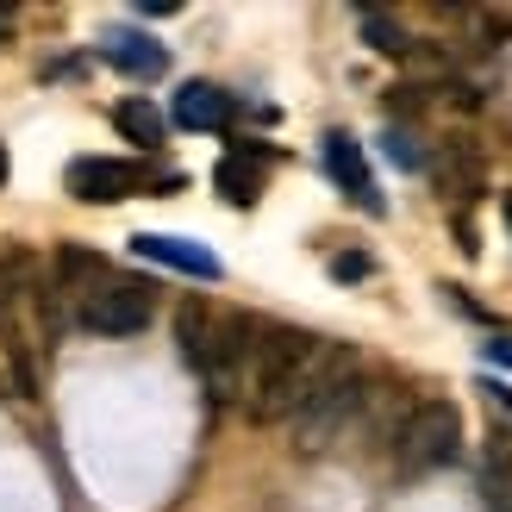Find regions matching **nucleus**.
I'll return each mask as SVG.
<instances>
[{
	"instance_id": "obj_4",
	"label": "nucleus",
	"mask_w": 512,
	"mask_h": 512,
	"mask_svg": "<svg viewBox=\"0 0 512 512\" xmlns=\"http://www.w3.org/2000/svg\"><path fill=\"white\" fill-rule=\"evenodd\" d=\"M363 406H369V375H363V369H350V375H338V381H325V388L288 419V425H294V450L319 456L325 444H338L344 431L363 419Z\"/></svg>"
},
{
	"instance_id": "obj_3",
	"label": "nucleus",
	"mask_w": 512,
	"mask_h": 512,
	"mask_svg": "<svg viewBox=\"0 0 512 512\" xmlns=\"http://www.w3.org/2000/svg\"><path fill=\"white\" fill-rule=\"evenodd\" d=\"M32 256L25 250H7L0 256V356L13 369V388L32 394L38 388V369H32V331H25V306H32Z\"/></svg>"
},
{
	"instance_id": "obj_12",
	"label": "nucleus",
	"mask_w": 512,
	"mask_h": 512,
	"mask_svg": "<svg viewBox=\"0 0 512 512\" xmlns=\"http://www.w3.org/2000/svg\"><path fill=\"white\" fill-rule=\"evenodd\" d=\"M169 119L182 125V132H225V119H232V94L213 88V82H182V88H175Z\"/></svg>"
},
{
	"instance_id": "obj_2",
	"label": "nucleus",
	"mask_w": 512,
	"mask_h": 512,
	"mask_svg": "<svg viewBox=\"0 0 512 512\" xmlns=\"http://www.w3.org/2000/svg\"><path fill=\"white\" fill-rule=\"evenodd\" d=\"M463 456V413H456L450 400H419L413 413H406L400 438H394V463L400 475H431Z\"/></svg>"
},
{
	"instance_id": "obj_14",
	"label": "nucleus",
	"mask_w": 512,
	"mask_h": 512,
	"mask_svg": "<svg viewBox=\"0 0 512 512\" xmlns=\"http://www.w3.org/2000/svg\"><path fill=\"white\" fill-rule=\"evenodd\" d=\"M100 57H107L119 75H132V82H157V75L169 69V50L157 38H144V32H113Z\"/></svg>"
},
{
	"instance_id": "obj_23",
	"label": "nucleus",
	"mask_w": 512,
	"mask_h": 512,
	"mask_svg": "<svg viewBox=\"0 0 512 512\" xmlns=\"http://www.w3.org/2000/svg\"><path fill=\"white\" fill-rule=\"evenodd\" d=\"M0 32H7V13H0Z\"/></svg>"
},
{
	"instance_id": "obj_10",
	"label": "nucleus",
	"mask_w": 512,
	"mask_h": 512,
	"mask_svg": "<svg viewBox=\"0 0 512 512\" xmlns=\"http://www.w3.org/2000/svg\"><path fill=\"white\" fill-rule=\"evenodd\" d=\"M213 338H219V306L188 294L182 306H175V350H182V363L200 381H207V363H213Z\"/></svg>"
},
{
	"instance_id": "obj_18",
	"label": "nucleus",
	"mask_w": 512,
	"mask_h": 512,
	"mask_svg": "<svg viewBox=\"0 0 512 512\" xmlns=\"http://www.w3.org/2000/svg\"><path fill=\"white\" fill-rule=\"evenodd\" d=\"M388 157H394L400 169H419V163H425L419 150H413V138H406V132H388Z\"/></svg>"
},
{
	"instance_id": "obj_20",
	"label": "nucleus",
	"mask_w": 512,
	"mask_h": 512,
	"mask_svg": "<svg viewBox=\"0 0 512 512\" xmlns=\"http://www.w3.org/2000/svg\"><path fill=\"white\" fill-rule=\"evenodd\" d=\"M481 394H488V400H494V406H500V413H506V419H512V388H500V381H481Z\"/></svg>"
},
{
	"instance_id": "obj_17",
	"label": "nucleus",
	"mask_w": 512,
	"mask_h": 512,
	"mask_svg": "<svg viewBox=\"0 0 512 512\" xmlns=\"http://www.w3.org/2000/svg\"><path fill=\"white\" fill-rule=\"evenodd\" d=\"M375 263H369V250H338V256H331V275H338V281H363Z\"/></svg>"
},
{
	"instance_id": "obj_6",
	"label": "nucleus",
	"mask_w": 512,
	"mask_h": 512,
	"mask_svg": "<svg viewBox=\"0 0 512 512\" xmlns=\"http://www.w3.org/2000/svg\"><path fill=\"white\" fill-rule=\"evenodd\" d=\"M75 325L94 331V338H132V331L150 325V288L144 281H100V288L75 306Z\"/></svg>"
},
{
	"instance_id": "obj_9",
	"label": "nucleus",
	"mask_w": 512,
	"mask_h": 512,
	"mask_svg": "<svg viewBox=\"0 0 512 512\" xmlns=\"http://www.w3.org/2000/svg\"><path fill=\"white\" fill-rule=\"evenodd\" d=\"M100 281H107V256H100V250H88V244H63L57 256H50V288H57V300L69 306V313L100 288Z\"/></svg>"
},
{
	"instance_id": "obj_1",
	"label": "nucleus",
	"mask_w": 512,
	"mask_h": 512,
	"mask_svg": "<svg viewBox=\"0 0 512 512\" xmlns=\"http://www.w3.org/2000/svg\"><path fill=\"white\" fill-rule=\"evenodd\" d=\"M350 369H363V356L338 338H313V331H294V325H269L263 344H256V363L244 381V406L256 425H275V419H294L306 400H313L325 381H338Z\"/></svg>"
},
{
	"instance_id": "obj_16",
	"label": "nucleus",
	"mask_w": 512,
	"mask_h": 512,
	"mask_svg": "<svg viewBox=\"0 0 512 512\" xmlns=\"http://www.w3.org/2000/svg\"><path fill=\"white\" fill-rule=\"evenodd\" d=\"M363 38L381 50V57H413V38H406V25L388 19V13H363Z\"/></svg>"
},
{
	"instance_id": "obj_5",
	"label": "nucleus",
	"mask_w": 512,
	"mask_h": 512,
	"mask_svg": "<svg viewBox=\"0 0 512 512\" xmlns=\"http://www.w3.org/2000/svg\"><path fill=\"white\" fill-rule=\"evenodd\" d=\"M175 188L182 175H150L144 163H125V157H75L63 169V188L75 200H88V207H113V200H132L138 188Z\"/></svg>"
},
{
	"instance_id": "obj_19",
	"label": "nucleus",
	"mask_w": 512,
	"mask_h": 512,
	"mask_svg": "<svg viewBox=\"0 0 512 512\" xmlns=\"http://www.w3.org/2000/svg\"><path fill=\"white\" fill-rule=\"evenodd\" d=\"M481 350H488V363L512 369V338H488V344H481Z\"/></svg>"
},
{
	"instance_id": "obj_11",
	"label": "nucleus",
	"mask_w": 512,
	"mask_h": 512,
	"mask_svg": "<svg viewBox=\"0 0 512 512\" xmlns=\"http://www.w3.org/2000/svg\"><path fill=\"white\" fill-rule=\"evenodd\" d=\"M263 163H269V150L263 144H238L232 157H219V169H213V188L232 200V207H256L263 200Z\"/></svg>"
},
{
	"instance_id": "obj_24",
	"label": "nucleus",
	"mask_w": 512,
	"mask_h": 512,
	"mask_svg": "<svg viewBox=\"0 0 512 512\" xmlns=\"http://www.w3.org/2000/svg\"><path fill=\"white\" fill-rule=\"evenodd\" d=\"M506 512H512V506H506Z\"/></svg>"
},
{
	"instance_id": "obj_8",
	"label": "nucleus",
	"mask_w": 512,
	"mask_h": 512,
	"mask_svg": "<svg viewBox=\"0 0 512 512\" xmlns=\"http://www.w3.org/2000/svg\"><path fill=\"white\" fill-rule=\"evenodd\" d=\"M132 250L144 256V263H163V269H175V275H194V281H219L225 275V263L207 250V244H194V238H169V232H138L132 238Z\"/></svg>"
},
{
	"instance_id": "obj_13",
	"label": "nucleus",
	"mask_w": 512,
	"mask_h": 512,
	"mask_svg": "<svg viewBox=\"0 0 512 512\" xmlns=\"http://www.w3.org/2000/svg\"><path fill=\"white\" fill-rule=\"evenodd\" d=\"M431 182H438L450 200H475L481 194V150L469 138H450L438 157H431Z\"/></svg>"
},
{
	"instance_id": "obj_22",
	"label": "nucleus",
	"mask_w": 512,
	"mask_h": 512,
	"mask_svg": "<svg viewBox=\"0 0 512 512\" xmlns=\"http://www.w3.org/2000/svg\"><path fill=\"white\" fill-rule=\"evenodd\" d=\"M0 188H7V150H0Z\"/></svg>"
},
{
	"instance_id": "obj_7",
	"label": "nucleus",
	"mask_w": 512,
	"mask_h": 512,
	"mask_svg": "<svg viewBox=\"0 0 512 512\" xmlns=\"http://www.w3.org/2000/svg\"><path fill=\"white\" fill-rule=\"evenodd\" d=\"M319 157H325V175H331V182H338L363 213H388V200L375 194V175H369L363 144H356L350 132H325V138H319Z\"/></svg>"
},
{
	"instance_id": "obj_15",
	"label": "nucleus",
	"mask_w": 512,
	"mask_h": 512,
	"mask_svg": "<svg viewBox=\"0 0 512 512\" xmlns=\"http://www.w3.org/2000/svg\"><path fill=\"white\" fill-rule=\"evenodd\" d=\"M113 125H119V132L132 138L138 150H157V144H163V132H169V119H163L157 107H150L144 94H132V100H119V113H113Z\"/></svg>"
},
{
	"instance_id": "obj_21",
	"label": "nucleus",
	"mask_w": 512,
	"mask_h": 512,
	"mask_svg": "<svg viewBox=\"0 0 512 512\" xmlns=\"http://www.w3.org/2000/svg\"><path fill=\"white\" fill-rule=\"evenodd\" d=\"M500 213H506V232H512V194H500Z\"/></svg>"
}]
</instances>
